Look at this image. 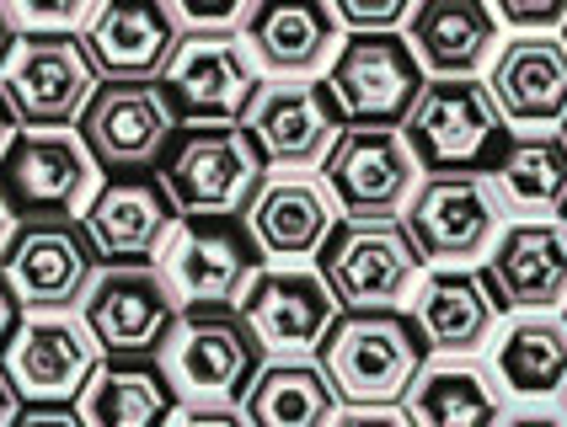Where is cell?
Here are the masks:
<instances>
[{"mask_svg": "<svg viewBox=\"0 0 567 427\" xmlns=\"http://www.w3.org/2000/svg\"><path fill=\"white\" fill-rule=\"evenodd\" d=\"M321 183L348 225H396L423 187V166L402 128H343Z\"/></svg>", "mask_w": 567, "mask_h": 427, "instance_id": "7", "label": "cell"}, {"mask_svg": "<svg viewBox=\"0 0 567 427\" xmlns=\"http://www.w3.org/2000/svg\"><path fill=\"white\" fill-rule=\"evenodd\" d=\"M493 183L508 214L551 219L567 214V139L563 134H519L493 166Z\"/></svg>", "mask_w": 567, "mask_h": 427, "instance_id": "31", "label": "cell"}, {"mask_svg": "<svg viewBox=\"0 0 567 427\" xmlns=\"http://www.w3.org/2000/svg\"><path fill=\"white\" fill-rule=\"evenodd\" d=\"M504 214L498 183L487 171H450V177H423L402 225L429 268H472L493 257L498 236L508 230Z\"/></svg>", "mask_w": 567, "mask_h": 427, "instance_id": "5", "label": "cell"}, {"mask_svg": "<svg viewBox=\"0 0 567 427\" xmlns=\"http://www.w3.org/2000/svg\"><path fill=\"white\" fill-rule=\"evenodd\" d=\"M498 310L557 315L567 310V219H514L482 262Z\"/></svg>", "mask_w": 567, "mask_h": 427, "instance_id": "20", "label": "cell"}, {"mask_svg": "<svg viewBox=\"0 0 567 427\" xmlns=\"http://www.w3.org/2000/svg\"><path fill=\"white\" fill-rule=\"evenodd\" d=\"M429 86L408 32H348L327 70V96L343 128H402Z\"/></svg>", "mask_w": 567, "mask_h": 427, "instance_id": "6", "label": "cell"}, {"mask_svg": "<svg viewBox=\"0 0 567 427\" xmlns=\"http://www.w3.org/2000/svg\"><path fill=\"white\" fill-rule=\"evenodd\" d=\"M493 379L514 400H540L567 390V321L563 315H514L493 347Z\"/></svg>", "mask_w": 567, "mask_h": 427, "instance_id": "28", "label": "cell"}, {"mask_svg": "<svg viewBox=\"0 0 567 427\" xmlns=\"http://www.w3.org/2000/svg\"><path fill=\"white\" fill-rule=\"evenodd\" d=\"M22 417V396H17V385L6 379V368H0V427H17Z\"/></svg>", "mask_w": 567, "mask_h": 427, "instance_id": "40", "label": "cell"}, {"mask_svg": "<svg viewBox=\"0 0 567 427\" xmlns=\"http://www.w3.org/2000/svg\"><path fill=\"white\" fill-rule=\"evenodd\" d=\"M338 427H412V417L402 406H348Z\"/></svg>", "mask_w": 567, "mask_h": 427, "instance_id": "35", "label": "cell"}, {"mask_svg": "<svg viewBox=\"0 0 567 427\" xmlns=\"http://www.w3.org/2000/svg\"><path fill=\"white\" fill-rule=\"evenodd\" d=\"M316 358L332 374L343 406H408L412 385L429 368V342L402 310L343 315Z\"/></svg>", "mask_w": 567, "mask_h": 427, "instance_id": "2", "label": "cell"}, {"mask_svg": "<svg viewBox=\"0 0 567 427\" xmlns=\"http://www.w3.org/2000/svg\"><path fill=\"white\" fill-rule=\"evenodd\" d=\"M177 427H247V417L241 412H220V406H188L177 417Z\"/></svg>", "mask_w": 567, "mask_h": 427, "instance_id": "38", "label": "cell"}, {"mask_svg": "<svg viewBox=\"0 0 567 427\" xmlns=\"http://www.w3.org/2000/svg\"><path fill=\"white\" fill-rule=\"evenodd\" d=\"M161 183L177 198L183 219H225L247 214L268 183V155L241 123L183 128V139L161 160Z\"/></svg>", "mask_w": 567, "mask_h": 427, "instance_id": "3", "label": "cell"}, {"mask_svg": "<svg viewBox=\"0 0 567 427\" xmlns=\"http://www.w3.org/2000/svg\"><path fill=\"white\" fill-rule=\"evenodd\" d=\"M86 236H92L96 257H107V268H145L166 257L172 236L183 230V209L166 192L161 171L151 177H113L96 187L92 209L81 214Z\"/></svg>", "mask_w": 567, "mask_h": 427, "instance_id": "17", "label": "cell"}, {"mask_svg": "<svg viewBox=\"0 0 567 427\" xmlns=\"http://www.w3.org/2000/svg\"><path fill=\"white\" fill-rule=\"evenodd\" d=\"M498 22L514 28V38H563L567 0H498Z\"/></svg>", "mask_w": 567, "mask_h": 427, "instance_id": "33", "label": "cell"}, {"mask_svg": "<svg viewBox=\"0 0 567 427\" xmlns=\"http://www.w3.org/2000/svg\"><path fill=\"white\" fill-rule=\"evenodd\" d=\"M402 412L412 417V427H498L504 396L487 368L466 364V358H444V364L423 368V379L412 385Z\"/></svg>", "mask_w": 567, "mask_h": 427, "instance_id": "30", "label": "cell"}, {"mask_svg": "<svg viewBox=\"0 0 567 427\" xmlns=\"http://www.w3.org/2000/svg\"><path fill=\"white\" fill-rule=\"evenodd\" d=\"M92 326L81 315H22V326L0 347V368L17 385L22 406H70L86 396L102 368Z\"/></svg>", "mask_w": 567, "mask_h": 427, "instance_id": "13", "label": "cell"}, {"mask_svg": "<svg viewBox=\"0 0 567 427\" xmlns=\"http://www.w3.org/2000/svg\"><path fill=\"white\" fill-rule=\"evenodd\" d=\"M343 32H402L412 22V0H338L332 6Z\"/></svg>", "mask_w": 567, "mask_h": 427, "instance_id": "34", "label": "cell"}, {"mask_svg": "<svg viewBox=\"0 0 567 427\" xmlns=\"http://www.w3.org/2000/svg\"><path fill=\"white\" fill-rule=\"evenodd\" d=\"M423 251L408 225H338L327 251L316 257V273L338 294L343 315H385L402 310L408 294L423 283Z\"/></svg>", "mask_w": 567, "mask_h": 427, "instance_id": "4", "label": "cell"}, {"mask_svg": "<svg viewBox=\"0 0 567 427\" xmlns=\"http://www.w3.org/2000/svg\"><path fill=\"white\" fill-rule=\"evenodd\" d=\"M17 230H22V219H17V209H11V198L0 192V262H6V251H11V241H17Z\"/></svg>", "mask_w": 567, "mask_h": 427, "instance_id": "41", "label": "cell"}, {"mask_svg": "<svg viewBox=\"0 0 567 427\" xmlns=\"http://www.w3.org/2000/svg\"><path fill=\"white\" fill-rule=\"evenodd\" d=\"M75 412L86 427H177L183 396L172 385V374L156 364H102L86 396L75 400Z\"/></svg>", "mask_w": 567, "mask_h": 427, "instance_id": "27", "label": "cell"}, {"mask_svg": "<svg viewBox=\"0 0 567 427\" xmlns=\"http://www.w3.org/2000/svg\"><path fill=\"white\" fill-rule=\"evenodd\" d=\"M96 166L81 134L70 128H22L0 160V192L22 219H75L96 198Z\"/></svg>", "mask_w": 567, "mask_h": 427, "instance_id": "12", "label": "cell"}, {"mask_svg": "<svg viewBox=\"0 0 567 427\" xmlns=\"http://www.w3.org/2000/svg\"><path fill=\"white\" fill-rule=\"evenodd\" d=\"M563 43H567V32H563Z\"/></svg>", "mask_w": 567, "mask_h": 427, "instance_id": "45", "label": "cell"}, {"mask_svg": "<svg viewBox=\"0 0 567 427\" xmlns=\"http://www.w3.org/2000/svg\"><path fill=\"white\" fill-rule=\"evenodd\" d=\"M0 92L22 128H70L86 118L92 96L102 92L92 54L81 32L64 38H17L11 60L0 70Z\"/></svg>", "mask_w": 567, "mask_h": 427, "instance_id": "11", "label": "cell"}, {"mask_svg": "<svg viewBox=\"0 0 567 427\" xmlns=\"http://www.w3.org/2000/svg\"><path fill=\"white\" fill-rule=\"evenodd\" d=\"M17 294H11V283H6V278H0V347H6V342H11V332H17V326H22V321H17Z\"/></svg>", "mask_w": 567, "mask_h": 427, "instance_id": "39", "label": "cell"}, {"mask_svg": "<svg viewBox=\"0 0 567 427\" xmlns=\"http://www.w3.org/2000/svg\"><path fill=\"white\" fill-rule=\"evenodd\" d=\"M81 43L102 86H161L183 49V28L161 0H107L92 11Z\"/></svg>", "mask_w": 567, "mask_h": 427, "instance_id": "16", "label": "cell"}, {"mask_svg": "<svg viewBox=\"0 0 567 427\" xmlns=\"http://www.w3.org/2000/svg\"><path fill=\"white\" fill-rule=\"evenodd\" d=\"M17 427H86V417L75 406H28Z\"/></svg>", "mask_w": 567, "mask_h": 427, "instance_id": "36", "label": "cell"}, {"mask_svg": "<svg viewBox=\"0 0 567 427\" xmlns=\"http://www.w3.org/2000/svg\"><path fill=\"white\" fill-rule=\"evenodd\" d=\"M504 113L487 92V81H429L412 118L402 123L412 155L429 177L472 171L482 155L504 139Z\"/></svg>", "mask_w": 567, "mask_h": 427, "instance_id": "14", "label": "cell"}, {"mask_svg": "<svg viewBox=\"0 0 567 427\" xmlns=\"http://www.w3.org/2000/svg\"><path fill=\"white\" fill-rule=\"evenodd\" d=\"M563 219H567V214H563Z\"/></svg>", "mask_w": 567, "mask_h": 427, "instance_id": "47", "label": "cell"}, {"mask_svg": "<svg viewBox=\"0 0 567 427\" xmlns=\"http://www.w3.org/2000/svg\"><path fill=\"white\" fill-rule=\"evenodd\" d=\"M161 92L172 113L193 128L204 123H241L262 92V70L241 38H183Z\"/></svg>", "mask_w": 567, "mask_h": 427, "instance_id": "15", "label": "cell"}, {"mask_svg": "<svg viewBox=\"0 0 567 427\" xmlns=\"http://www.w3.org/2000/svg\"><path fill=\"white\" fill-rule=\"evenodd\" d=\"M183 310L188 305L172 289L166 268L145 262V268H102V278L92 283V294L81 305V321L92 326L107 364H140V358L166 353Z\"/></svg>", "mask_w": 567, "mask_h": 427, "instance_id": "8", "label": "cell"}, {"mask_svg": "<svg viewBox=\"0 0 567 427\" xmlns=\"http://www.w3.org/2000/svg\"><path fill=\"white\" fill-rule=\"evenodd\" d=\"M241 315L262 336L268 358H311L327 347V336L338 332L343 305L316 268H268L247 289Z\"/></svg>", "mask_w": 567, "mask_h": 427, "instance_id": "19", "label": "cell"}, {"mask_svg": "<svg viewBox=\"0 0 567 427\" xmlns=\"http://www.w3.org/2000/svg\"><path fill=\"white\" fill-rule=\"evenodd\" d=\"M252 11V0H177L172 6L183 38H241Z\"/></svg>", "mask_w": 567, "mask_h": 427, "instance_id": "32", "label": "cell"}, {"mask_svg": "<svg viewBox=\"0 0 567 427\" xmlns=\"http://www.w3.org/2000/svg\"><path fill=\"white\" fill-rule=\"evenodd\" d=\"M11 49H17V32H11V17H6V6H0V70L11 60Z\"/></svg>", "mask_w": 567, "mask_h": 427, "instance_id": "43", "label": "cell"}, {"mask_svg": "<svg viewBox=\"0 0 567 427\" xmlns=\"http://www.w3.org/2000/svg\"><path fill=\"white\" fill-rule=\"evenodd\" d=\"M161 268L188 310H220L247 300V289L268 273V257L252 236V219L225 214V219H183Z\"/></svg>", "mask_w": 567, "mask_h": 427, "instance_id": "9", "label": "cell"}, {"mask_svg": "<svg viewBox=\"0 0 567 427\" xmlns=\"http://www.w3.org/2000/svg\"><path fill=\"white\" fill-rule=\"evenodd\" d=\"M487 92L508 128L563 134L567 123V43L563 38H508L487 70Z\"/></svg>", "mask_w": 567, "mask_h": 427, "instance_id": "24", "label": "cell"}, {"mask_svg": "<svg viewBox=\"0 0 567 427\" xmlns=\"http://www.w3.org/2000/svg\"><path fill=\"white\" fill-rule=\"evenodd\" d=\"M563 139H567V123H563Z\"/></svg>", "mask_w": 567, "mask_h": 427, "instance_id": "44", "label": "cell"}, {"mask_svg": "<svg viewBox=\"0 0 567 427\" xmlns=\"http://www.w3.org/2000/svg\"><path fill=\"white\" fill-rule=\"evenodd\" d=\"M563 321H567V310H563Z\"/></svg>", "mask_w": 567, "mask_h": 427, "instance_id": "46", "label": "cell"}, {"mask_svg": "<svg viewBox=\"0 0 567 427\" xmlns=\"http://www.w3.org/2000/svg\"><path fill=\"white\" fill-rule=\"evenodd\" d=\"M17 134H22V118L11 113V102H6V92H0V160H6V150L17 145Z\"/></svg>", "mask_w": 567, "mask_h": 427, "instance_id": "42", "label": "cell"}, {"mask_svg": "<svg viewBox=\"0 0 567 427\" xmlns=\"http://www.w3.org/2000/svg\"><path fill=\"white\" fill-rule=\"evenodd\" d=\"M498 11L482 0H417L408 43L429 81H476V70L498 60Z\"/></svg>", "mask_w": 567, "mask_h": 427, "instance_id": "25", "label": "cell"}, {"mask_svg": "<svg viewBox=\"0 0 567 427\" xmlns=\"http://www.w3.org/2000/svg\"><path fill=\"white\" fill-rule=\"evenodd\" d=\"M102 171L128 177L145 171L177 134V113L161 86H102L75 128Z\"/></svg>", "mask_w": 567, "mask_h": 427, "instance_id": "21", "label": "cell"}, {"mask_svg": "<svg viewBox=\"0 0 567 427\" xmlns=\"http://www.w3.org/2000/svg\"><path fill=\"white\" fill-rule=\"evenodd\" d=\"M241 128L268 155V166H284V171L327 166L332 145L343 139V118L327 96V81H262Z\"/></svg>", "mask_w": 567, "mask_h": 427, "instance_id": "18", "label": "cell"}, {"mask_svg": "<svg viewBox=\"0 0 567 427\" xmlns=\"http://www.w3.org/2000/svg\"><path fill=\"white\" fill-rule=\"evenodd\" d=\"M22 315H70L86 305L96 273V246L81 219H22L0 262Z\"/></svg>", "mask_w": 567, "mask_h": 427, "instance_id": "10", "label": "cell"}, {"mask_svg": "<svg viewBox=\"0 0 567 427\" xmlns=\"http://www.w3.org/2000/svg\"><path fill=\"white\" fill-rule=\"evenodd\" d=\"M498 427H567V412H557V406H514V412H504Z\"/></svg>", "mask_w": 567, "mask_h": 427, "instance_id": "37", "label": "cell"}, {"mask_svg": "<svg viewBox=\"0 0 567 427\" xmlns=\"http://www.w3.org/2000/svg\"><path fill=\"white\" fill-rule=\"evenodd\" d=\"M241 43L252 49L257 70H268L274 81H311L316 70H332L348 32L338 11L321 0H257Z\"/></svg>", "mask_w": 567, "mask_h": 427, "instance_id": "23", "label": "cell"}, {"mask_svg": "<svg viewBox=\"0 0 567 427\" xmlns=\"http://www.w3.org/2000/svg\"><path fill=\"white\" fill-rule=\"evenodd\" d=\"M268 364L274 358L252 332V321L241 315V305L183 310L177 332L161 353V368L172 374L183 406H220V412H241Z\"/></svg>", "mask_w": 567, "mask_h": 427, "instance_id": "1", "label": "cell"}, {"mask_svg": "<svg viewBox=\"0 0 567 427\" xmlns=\"http://www.w3.org/2000/svg\"><path fill=\"white\" fill-rule=\"evenodd\" d=\"M343 396L321 358H274L241 406L247 427H338Z\"/></svg>", "mask_w": 567, "mask_h": 427, "instance_id": "29", "label": "cell"}, {"mask_svg": "<svg viewBox=\"0 0 567 427\" xmlns=\"http://www.w3.org/2000/svg\"><path fill=\"white\" fill-rule=\"evenodd\" d=\"M247 219H252V236L274 268H300V262L321 257L327 241H332V230L343 225L338 198L311 171H279V177H268L262 192L252 198Z\"/></svg>", "mask_w": 567, "mask_h": 427, "instance_id": "22", "label": "cell"}, {"mask_svg": "<svg viewBox=\"0 0 567 427\" xmlns=\"http://www.w3.org/2000/svg\"><path fill=\"white\" fill-rule=\"evenodd\" d=\"M498 300L472 268H429L412 294V321L440 358H472L498 332Z\"/></svg>", "mask_w": 567, "mask_h": 427, "instance_id": "26", "label": "cell"}]
</instances>
